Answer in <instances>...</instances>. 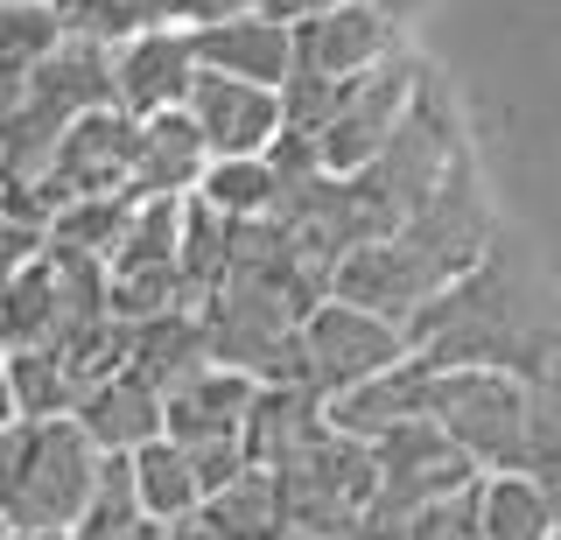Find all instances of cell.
I'll list each match as a JSON object with an SVG mask.
<instances>
[{"label":"cell","instance_id":"1","mask_svg":"<svg viewBox=\"0 0 561 540\" xmlns=\"http://www.w3.org/2000/svg\"><path fill=\"white\" fill-rule=\"evenodd\" d=\"M408 344L428 365H499V372L534 379L561 344V323L548 309V282L534 274V260L491 239L478 267L408 323Z\"/></svg>","mask_w":561,"mask_h":540},{"label":"cell","instance_id":"2","mask_svg":"<svg viewBox=\"0 0 561 540\" xmlns=\"http://www.w3.org/2000/svg\"><path fill=\"white\" fill-rule=\"evenodd\" d=\"M428 414L463 443V457L478 470H526L534 387L519 372H499V365H435Z\"/></svg>","mask_w":561,"mask_h":540},{"label":"cell","instance_id":"3","mask_svg":"<svg viewBox=\"0 0 561 540\" xmlns=\"http://www.w3.org/2000/svg\"><path fill=\"white\" fill-rule=\"evenodd\" d=\"M274 478H280L288 527L302 533V540H337L351 527H365V519H373V498H379V457H373V443L337 435V428H323L309 449H295Z\"/></svg>","mask_w":561,"mask_h":540},{"label":"cell","instance_id":"4","mask_svg":"<svg viewBox=\"0 0 561 540\" xmlns=\"http://www.w3.org/2000/svg\"><path fill=\"white\" fill-rule=\"evenodd\" d=\"M373 457H379V498H373V527L386 533H408L428 505H443V498H463L470 484L484 478L478 463L463 457V443L435 422V414H421V422L408 428H393L386 443H373Z\"/></svg>","mask_w":561,"mask_h":540},{"label":"cell","instance_id":"5","mask_svg":"<svg viewBox=\"0 0 561 540\" xmlns=\"http://www.w3.org/2000/svg\"><path fill=\"white\" fill-rule=\"evenodd\" d=\"M421 84H428V64L421 57H386L379 71L351 78L337 113L323 119V134H316V162H323V176H365V169L379 162L386 148H393V134L408 127Z\"/></svg>","mask_w":561,"mask_h":540},{"label":"cell","instance_id":"6","mask_svg":"<svg viewBox=\"0 0 561 540\" xmlns=\"http://www.w3.org/2000/svg\"><path fill=\"white\" fill-rule=\"evenodd\" d=\"M99 443L78 422H28V457L22 484L8 498L14 533H78L84 505L99 492Z\"/></svg>","mask_w":561,"mask_h":540},{"label":"cell","instance_id":"7","mask_svg":"<svg viewBox=\"0 0 561 540\" xmlns=\"http://www.w3.org/2000/svg\"><path fill=\"white\" fill-rule=\"evenodd\" d=\"M408 358H414L408 330L373 317V309H358V302L323 295L302 317V387H316L323 400L365 387V379L393 372V365H408Z\"/></svg>","mask_w":561,"mask_h":540},{"label":"cell","instance_id":"8","mask_svg":"<svg viewBox=\"0 0 561 540\" xmlns=\"http://www.w3.org/2000/svg\"><path fill=\"white\" fill-rule=\"evenodd\" d=\"M386 57H400V14L379 8V0H344V8L295 22V78L351 84V78L379 71Z\"/></svg>","mask_w":561,"mask_h":540},{"label":"cell","instance_id":"9","mask_svg":"<svg viewBox=\"0 0 561 540\" xmlns=\"http://www.w3.org/2000/svg\"><path fill=\"white\" fill-rule=\"evenodd\" d=\"M204 64H197V36L190 28H140L113 49V106L127 119H162V113H183L190 92H197Z\"/></svg>","mask_w":561,"mask_h":540},{"label":"cell","instance_id":"10","mask_svg":"<svg viewBox=\"0 0 561 540\" xmlns=\"http://www.w3.org/2000/svg\"><path fill=\"white\" fill-rule=\"evenodd\" d=\"M190 119H197L210 162H232V154H274V141L288 134V106L267 84H245V78H218L204 71L197 92H190Z\"/></svg>","mask_w":561,"mask_h":540},{"label":"cell","instance_id":"11","mask_svg":"<svg viewBox=\"0 0 561 540\" xmlns=\"http://www.w3.org/2000/svg\"><path fill=\"white\" fill-rule=\"evenodd\" d=\"M70 422L99 443V457H140L148 443H162V435H169V393L127 365V372L92 379Z\"/></svg>","mask_w":561,"mask_h":540},{"label":"cell","instance_id":"12","mask_svg":"<svg viewBox=\"0 0 561 540\" xmlns=\"http://www.w3.org/2000/svg\"><path fill=\"white\" fill-rule=\"evenodd\" d=\"M260 379L232 372V365H204L197 379L169 393V443L183 449H210V443H245V422H253Z\"/></svg>","mask_w":561,"mask_h":540},{"label":"cell","instance_id":"13","mask_svg":"<svg viewBox=\"0 0 561 540\" xmlns=\"http://www.w3.org/2000/svg\"><path fill=\"white\" fill-rule=\"evenodd\" d=\"M190 36H197V64L218 78H245L267 92L295 78V22H280V14H239V22L190 28Z\"/></svg>","mask_w":561,"mask_h":540},{"label":"cell","instance_id":"14","mask_svg":"<svg viewBox=\"0 0 561 540\" xmlns=\"http://www.w3.org/2000/svg\"><path fill=\"white\" fill-rule=\"evenodd\" d=\"M428 372H435L428 358H408V365H393V372H379V379H365V387L337 393V400H330V428L358 435V443H386L393 428H408V422L428 414Z\"/></svg>","mask_w":561,"mask_h":540},{"label":"cell","instance_id":"15","mask_svg":"<svg viewBox=\"0 0 561 540\" xmlns=\"http://www.w3.org/2000/svg\"><path fill=\"white\" fill-rule=\"evenodd\" d=\"M204 169H210V148H204L190 106L183 113H162V119H140L134 189H127V197H197Z\"/></svg>","mask_w":561,"mask_h":540},{"label":"cell","instance_id":"16","mask_svg":"<svg viewBox=\"0 0 561 540\" xmlns=\"http://www.w3.org/2000/svg\"><path fill=\"white\" fill-rule=\"evenodd\" d=\"M323 428H330V400L316 393V387L280 379V387H260V400H253V422H245V457H253L260 470H280L295 449H309Z\"/></svg>","mask_w":561,"mask_h":540},{"label":"cell","instance_id":"17","mask_svg":"<svg viewBox=\"0 0 561 540\" xmlns=\"http://www.w3.org/2000/svg\"><path fill=\"white\" fill-rule=\"evenodd\" d=\"M478 533L484 540H561V519L526 470H484L478 478Z\"/></svg>","mask_w":561,"mask_h":540},{"label":"cell","instance_id":"18","mask_svg":"<svg viewBox=\"0 0 561 540\" xmlns=\"http://www.w3.org/2000/svg\"><path fill=\"white\" fill-rule=\"evenodd\" d=\"M134 492H140V513H148L154 527H175V519L204 513V478H197V463H190V449L169 443V435L134 457Z\"/></svg>","mask_w":561,"mask_h":540},{"label":"cell","instance_id":"19","mask_svg":"<svg viewBox=\"0 0 561 540\" xmlns=\"http://www.w3.org/2000/svg\"><path fill=\"white\" fill-rule=\"evenodd\" d=\"M204 519L225 540H295L288 505H280V478H274V470H260V463L245 470V478H232L218 498H204Z\"/></svg>","mask_w":561,"mask_h":540},{"label":"cell","instance_id":"20","mask_svg":"<svg viewBox=\"0 0 561 540\" xmlns=\"http://www.w3.org/2000/svg\"><path fill=\"white\" fill-rule=\"evenodd\" d=\"M175 260H183V197H134L127 232H119V253H113L105 274H162V267H175Z\"/></svg>","mask_w":561,"mask_h":540},{"label":"cell","instance_id":"21","mask_svg":"<svg viewBox=\"0 0 561 540\" xmlns=\"http://www.w3.org/2000/svg\"><path fill=\"white\" fill-rule=\"evenodd\" d=\"M280 189H288V183H280L274 154H232V162H210L204 169L197 197L210 204V211H225L232 225H253V218H274Z\"/></svg>","mask_w":561,"mask_h":540},{"label":"cell","instance_id":"22","mask_svg":"<svg viewBox=\"0 0 561 540\" xmlns=\"http://www.w3.org/2000/svg\"><path fill=\"white\" fill-rule=\"evenodd\" d=\"M127 211H134V197H84V204H64V211L43 225V253L99 260V267H113L119 232H127Z\"/></svg>","mask_w":561,"mask_h":540},{"label":"cell","instance_id":"23","mask_svg":"<svg viewBox=\"0 0 561 540\" xmlns=\"http://www.w3.org/2000/svg\"><path fill=\"white\" fill-rule=\"evenodd\" d=\"M8 387L14 400H22V422H70L78 414V400H84V379H78V365H70L64 352H14L8 358Z\"/></svg>","mask_w":561,"mask_h":540},{"label":"cell","instance_id":"24","mask_svg":"<svg viewBox=\"0 0 561 540\" xmlns=\"http://www.w3.org/2000/svg\"><path fill=\"white\" fill-rule=\"evenodd\" d=\"M232 253H239V225L225 218V211H210L204 197H183V260H175V267H183L190 295H197V309H204V295L225 288Z\"/></svg>","mask_w":561,"mask_h":540},{"label":"cell","instance_id":"25","mask_svg":"<svg viewBox=\"0 0 561 540\" xmlns=\"http://www.w3.org/2000/svg\"><path fill=\"white\" fill-rule=\"evenodd\" d=\"M534 435H526V478L548 492L554 519H561V344L548 352V365H540L534 379Z\"/></svg>","mask_w":561,"mask_h":540},{"label":"cell","instance_id":"26","mask_svg":"<svg viewBox=\"0 0 561 540\" xmlns=\"http://www.w3.org/2000/svg\"><path fill=\"white\" fill-rule=\"evenodd\" d=\"M408 540H484V533H478V484H470L463 498L428 505V513L408 527Z\"/></svg>","mask_w":561,"mask_h":540},{"label":"cell","instance_id":"27","mask_svg":"<svg viewBox=\"0 0 561 540\" xmlns=\"http://www.w3.org/2000/svg\"><path fill=\"white\" fill-rule=\"evenodd\" d=\"M274 0H169V22L175 28H218L239 22V14H267Z\"/></svg>","mask_w":561,"mask_h":540},{"label":"cell","instance_id":"28","mask_svg":"<svg viewBox=\"0 0 561 540\" xmlns=\"http://www.w3.org/2000/svg\"><path fill=\"white\" fill-rule=\"evenodd\" d=\"M35 260H43V232L0 211V288H8V282H14L22 267H35Z\"/></svg>","mask_w":561,"mask_h":540},{"label":"cell","instance_id":"29","mask_svg":"<svg viewBox=\"0 0 561 540\" xmlns=\"http://www.w3.org/2000/svg\"><path fill=\"white\" fill-rule=\"evenodd\" d=\"M22 457H28V422L22 428H0V513H8L14 484H22Z\"/></svg>","mask_w":561,"mask_h":540},{"label":"cell","instance_id":"30","mask_svg":"<svg viewBox=\"0 0 561 540\" xmlns=\"http://www.w3.org/2000/svg\"><path fill=\"white\" fill-rule=\"evenodd\" d=\"M169 540H225L218 527H210V519L197 513V519H175V527H169Z\"/></svg>","mask_w":561,"mask_h":540},{"label":"cell","instance_id":"31","mask_svg":"<svg viewBox=\"0 0 561 540\" xmlns=\"http://www.w3.org/2000/svg\"><path fill=\"white\" fill-rule=\"evenodd\" d=\"M0 428H22V400H14L8 372H0Z\"/></svg>","mask_w":561,"mask_h":540},{"label":"cell","instance_id":"32","mask_svg":"<svg viewBox=\"0 0 561 540\" xmlns=\"http://www.w3.org/2000/svg\"><path fill=\"white\" fill-rule=\"evenodd\" d=\"M337 540H408V533H386V527H373V519H365V527H351V533H337Z\"/></svg>","mask_w":561,"mask_h":540},{"label":"cell","instance_id":"33","mask_svg":"<svg viewBox=\"0 0 561 540\" xmlns=\"http://www.w3.org/2000/svg\"><path fill=\"white\" fill-rule=\"evenodd\" d=\"M14 540H70V533H14Z\"/></svg>","mask_w":561,"mask_h":540},{"label":"cell","instance_id":"34","mask_svg":"<svg viewBox=\"0 0 561 540\" xmlns=\"http://www.w3.org/2000/svg\"><path fill=\"white\" fill-rule=\"evenodd\" d=\"M0 540H14V527H8V513H0Z\"/></svg>","mask_w":561,"mask_h":540},{"label":"cell","instance_id":"35","mask_svg":"<svg viewBox=\"0 0 561 540\" xmlns=\"http://www.w3.org/2000/svg\"><path fill=\"white\" fill-rule=\"evenodd\" d=\"M0 372H8V352H0Z\"/></svg>","mask_w":561,"mask_h":540},{"label":"cell","instance_id":"36","mask_svg":"<svg viewBox=\"0 0 561 540\" xmlns=\"http://www.w3.org/2000/svg\"><path fill=\"white\" fill-rule=\"evenodd\" d=\"M295 540H302V533H295Z\"/></svg>","mask_w":561,"mask_h":540},{"label":"cell","instance_id":"37","mask_svg":"<svg viewBox=\"0 0 561 540\" xmlns=\"http://www.w3.org/2000/svg\"><path fill=\"white\" fill-rule=\"evenodd\" d=\"M162 8H169V0H162Z\"/></svg>","mask_w":561,"mask_h":540}]
</instances>
